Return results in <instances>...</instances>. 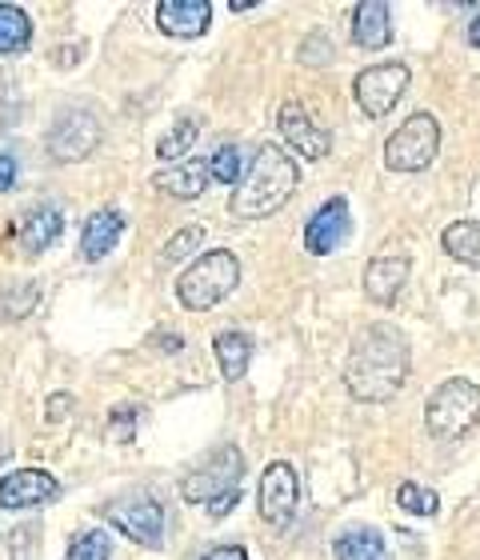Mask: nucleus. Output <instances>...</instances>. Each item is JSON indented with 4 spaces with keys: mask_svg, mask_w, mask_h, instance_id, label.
<instances>
[{
    "mask_svg": "<svg viewBox=\"0 0 480 560\" xmlns=\"http://www.w3.org/2000/svg\"><path fill=\"white\" fill-rule=\"evenodd\" d=\"M113 557V540L105 537V533H81V537H72L69 552H65V560H108Z\"/></svg>",
    "mask_w": 480,
    "mask_h": 560,
    "instance_id": "27",
    "label": "nucleus"
},
{
    "mask_svg": "<svg viewBox=\"0 0 480 560\" xmlns=\"http://www.w3.org/2000/svg\"><path fill=\"white\" fill-rule=\"evenodd\" d=\"M60 497V480L45 468H16L9 477H0V509H36Z\"/></svg>",
    "mask_w": 480,
    "mask_h": 560,
    "instance_id": "12",
    "label": "nucleus"
},
{
    "mask_svg": "<svg viewBox=\"0 0 480 560\" xmlns=\"http://www.w3.org/2000/svg\"><path fill=\"white\" fill-rule=\"evenodd\" d=\"M125 233V217L117 209H96L81 229V257L84 260H105L117 248Z\"/></svg>",
    "mask_w": 480,
    "mask_h": 560,
    "instance_id": "18",
    "label": "nucleus"
},
{
    "mask_svg": "<svg viewBox=\"0 0 480 560\" xmlns=\"http://www.w3.org/2000/svg\"><path fill=\"white\" fill-rule=\"evenodd\" d=\"M241 477H245V456L233 444H221L209 453L185 480H180V497L188 504H209V513L221 521L241 504Z\"/></svg>",
    "mask_w": 480,
    "mask_h": 560,
    "instance_id": "3",
    "label": "nucleus"
},
{
    "mask_svg": "<svg viewBox=\"0 0 480 560\" xmlns=\"http://www.w3.org/2000/svg\"><path fill=\"white\" fill-rule=\"evenodd\" d=\"M441 245H445L448 257L480 269V221H453L441 236Z\"/></svg>",
    "mask_w": 480,
    "mask_h": 560,
    "instance_id": "21",
    "label": "nucleus"
},
{
    "mask_svg": "<svg viewBox=\"0 0 480 560\" xmlns=\"http://www.w3.org/2000/svg\"><path fill=\"white\" fill-rule=\"evenodd\" d=\"M12 185H16V156L0 152V197H4Z\"/></svg>",
    "mask_w": 480,
    "mask_h": 560,
    "instance_id": "29",
    "label": "nucleus"
},
{
    "mask_svg": "<svg viewBox=\"0 0 480 560\" xmlns=\"http://www.w3.org/2000/svg\"><path fill=\"white\" fill-rule=\"evenodd\" d=\"M465 40H469L472 48H480V16H477V21L469 24V33H465Z\"/></svg>",
    "mask_w": 480,
    "mask_h": 560,
    "instance_id": "31",
    "label": "nucleus"
},
{
    "mask_svg": "<svg viewBox=\"0 0 480 560\" xmlns=\"http://www.w3.org/2000/svg\"><path fill=\"white\" fill-rule=\"evenodd\" d=\"M241 284V260L229 248H212L204 257H197L176 280V301L185 304L188 313H204L212 304H221L229 292Z\"/></svg>",
    "mask_w": 480,
    "mask_h": 560,
    "instance_id": "4",
    "label": "nucleus"
},
{
    "mask_svg": "<svg viewBox=\"0 0 480 560\" xmlns=\"http://www.w3.org/2000/svg\"><path fill=\"white\" fill-rule=\"evenodd\" d=\"M248 173V152L241 144H221V149L209 156V180H221V185H241Z\"/></svg>",
    "mask_w": 480,
    "mask_h": 560,
    "instance_id": "24",
    "label": "nucleus"
},
{
    "mask_svg": "<svg viewBox=\"0 0 480 560\" xmlns=\"http://www.w3.org/2000/svg\"><path fill=\"white\" fill-rule=\"evenodd\" d=\"M480 420V388L465 376H448L424 400V429L433 441H460Z\"/></svg>",
    "mask_w": 480,
    "mask_h": 560,
    "instance_id": "5",
    "label": "nucleus"
},
{
    "mask_svg": "<svg viewBox=\"0 0 480 560\" xmlns=\"http://www.w3.org/2000/svg\"><path fill=\"white\" fill-rule=\"evenodd\" d=\"M197 137H200L197 120L192 117L176 120V129H168L161 140H156V156H161V161H180V156H188V149L197 144Z\"/></svg>",
    "mask_w": 480,
    "mask_h": 560,
    "instance_id": "25",
    "label": "nucleus"
},
{
    "mask_svg": "<svg viewBox=\"0 0 480 560\" xmlns=\"http://www.w3.org/2000/svg\"><path fill=\"white\" fill-rule=\"evenodd\" d=\"M229 9H233V12H248V9H257V4H248V0H233Z\"/></svg>",
    "mask_w": 480,
    "mask_h": 560,
    "instance_id": "32",
    "label": "nucleus"
},
{
    "mask_svg": "<svg viewBox=\"0 0 480 560\" xmlns=\"http://www.w3.org/2000/svg\"><path fill=\"white\" fill-rule=\"evenodd\" d=\"M397 501L405 513L412 516H436V509H441V501H436V492L433 489H421L417 480H405L397 489Z\"/></svg>",
    "mask_w": 480,
    "mask_h": 560,
    "instance_id": "26",
    "label": "nucleus"
},
{
    "mask_svg": "<svg viewBox=\"0 0 480 560\" xmlns=\"http://www.w3.org/2000/svg\"><path fill=\"white\" fill-rule=\"evenodd\" d=\"M441 152V120L433 113H417L385 140V164L393 173H424Z\"/></svg>",
    "mask_w": 480,
    "mask_h": 560,
    "instance_id": "6",
    "label": "nucleus"
},
{
    "mask_svg": "<svg viewBox=\"0 0 480 560\" xmlns=\"http://www.w3.org/2000/svg\"><path fill=\"white\" fill-rule=\"evenodd\" d=\"M156 24H161L168 36L192 40V36L209 33L212 4L209 0H161V4H156Z\"/></svg>",
    "mask_w": 480,
    "mask_h": 560,
    "instance_id": "14",
    "label": "nucleus"
},
{
    "mask_svg": "<svg viewBox=\"0 0 480 560\" xmlns=\"http://www.w3.org/2000/svg\"><path fill=\"white\" fill-rule=\"evenodd\" d=\"M260 516L269 521L272 528H284L296 516V504H301V480H296L293 465L284 460H272L260 477Z\"/></svg>",
    "mask_w": 480,
    "mask_h": 560,
    "instance_id": "10",
    "label": "nucleus"
},
{
    "mask_svg": "<svg viewBox=\"0 0 480 560\" xmlns=\"http://www.w3.org/2000/svg\"><path fill=\"white\" fill-rule=\"evenodd\" d=\"M337 560H393L388 545L373 528H352L337 540Z\"/></svg>",
    "mask_w": 480,
    "mask_h": 560,
    "instance_id": "22",
    "label": "nucleus"
},
{
    "mask_svg": "<svg viewBox=\"0 0 480 560\" xmlns=\"http://www.w3.org/2000/svg\"><path fill=\"white\" fill-rule=\"evenodd\" d=\"M409 257H376L368 260V269H364V292H368V301L376 304H393L405 292L409 284Z\"/></svg>",
    "mask_w": 480,
    "mask_h": 560,
    "instance_id": "15",
    "label": "nucleus"
},
{
    "mask_svg": "<svg viewBox=\"0 0 480 560\" xmlns=\"http://www.w3.org/2000/svg\"><path fill=\"white\" fill-rule=\"evenodd\" d=\"M33 45V21L16 4H0V52H24Z\"/></svg>",
    "mask_w": 480,
    "mask_h": 560,
    "instance_id": "23",
    "label": "nucleus"
},
{
    "mask_svg": "<svg viewBox=\"0 0 480 560\" xmlns=\"http://www.w3.org/2000/svg\"><path fill=\"white\" fill-rule=\"evenodd\" d=\"M101 144V120L89 108H65L48 129V156L57 164H72L93 156Z\"/></svg>",
    "mask_w": 480,
    "mask_h": 560,
    "instance_id": "9",
    "label": "nucleus"
},
{
    "mask_svg": "<svg viewBox=\"0 0 480 560\" xmlns=\"http://www.w3.org/2000/svg\"><path fill=\"white\" fill-rule=\"evenodd\" d=\"M409 81H412V72L405 60H385V65H373V69L356 72L352 96H356V105H361L364 117L381 120L400 105V96L409 93Z\"/></svg>",
    "mask_w": 480,
    "mask_h": 560,
    "instance_id": "7",
    "label": "nucleus"
},
{
    "mask_svg": "<svg viewBox=\"0 0 480 560\" xmlns=\"http://www.w3.org/2000/svg\"><path fill=\"white\" fill-rule=\"evenodd\" d=\"M277 129H281V137L289 140V144H293L296 156H305V161H325L328 149H332V132H328L325 125H317V117H313L305 105H296V101L281 105V113H277Z\"/></svg>",
    "mask_w": 480,
    "mask_h": 560,
    "instance_id": "11",
    "label": "nucleus"
},
{
    "mask_svg": "<svg viewBox=\"0 0 480 560\" xmlns=\"http://www.w3.org/2000/svg\"><path fill=\"white\" fill-rule=\"evenodd\" d=\"M344 236H349V200L332 197L305 224V248L313 257H328V253H337V245Z\"/></svg>",
    "mask_w": 480,
    "mask_h": 560,
    "instance_id": "13",
    "label": "nucleus"
},
{
    "mask_svg": "<svg viewBox=\"0 0 480 560\" xmlns=\"http://www.w3.org/2000/svg\"><path fill=\"white\" fill-rule=\"evenodd\" d=\"M296 185H301V168L284 149L277 144H260L253 164H248L245 180L229 200V212L236 221H260V217H272L277 209H284L293 200Z\"/></svg>",
    "mask_w": 480,
    "mask_h": 560,
    "instance_id": "2",
    "label": "nucleus"
},
{
    "mask_svg": "<svg viewBox=\"0 0 480 560\" xmlns=\"http://www.w3.org/2000/svg\"><path fill=\"white\" fill-rule=\"evenodd\" d=\"M352 40L368 52L393 45V9L385 0H364L352 9Z\"/></svg>",
    "mask_w": 480,
    "mask_h": 560,
    "instance_id": "16",
    "label": "nucleus"
},
{
    "mask_svg": "<svg viewBox=\"0 0 480 560\" xmlns=\"http://www.w3.org/2000/svg\"><path fill=\"white\" fill-rule=\"evenodd\" d=\"M101 513H105L108 521H113V528L125 533L129 540H137L144 549H161L164 509L153 492H125V497H113Z\"/></svg>",
    "mask_w": 480,
    "mask_h": 560,
    "instance_id": "8",
    "label": "nucleus"
},
{
    "mask_svg": "<svg viewBox=\"0 0 480 560\" xmlns=\"http://www.w3.org/2000/svg\"><path fill=\"white\" fill-rule=\"evenodd\" d=\"M412 352L405 332L393 325H368L352 337L349 361H344V388L361 405H385L400 397V388L409 385Z\"/></svg>",
    "mask_w": 480,
    "mask_h": 560,
    "instance_id": "1",
    "label": "nucleus"
},
{
    "mask_svg": "<svg viewBox=\"0 0 480 560\" xmlns=\"http://www.w3.org/2000/svg\"><path fill=\"white\" fill-rule=\"evenodd\" d=\"M153 188H161V192H168V197L197 200L200 192L209 188V164L188 161V164H176V168H164V173L153 176Z\"/></svg>",
    "mask_w": 480,
    "mask_h": 560,
    "instance_id": "19",
    "label": "nucleus"
},
{
    "mask_svg": "<svg viewBox=\"0 0 480 560\" xmlns=\"http://www.w3.org/2000/svg\"><path fill=\"white\" fill-rule=\"evenodd\" d=\"M212 349H216L224 381H241V376L248 373V361H253V337L229 328V332H221V337L212 340Z\"/></svg>",
    "mask_w": 480,
    "mask_h": 560,
    "instance_id": "20",
    "label": "nucleus"
},
{
    "mask_svg": "<svg viewBox=\"0 0 480 560\" xmlns=\"http://www.w3.org/2000/svg\"><path fill=\"white\" fill-rule=\"evenodd\" d=\"M204 245V229H180V233L164 245V253H161V260L164 265H180V260H188L197 248Z\"/></svg>",
    "mask_w": 480,
    "mask_h": 560,
    "instance_id": "28",
    "label": "nucleus"
},
{
    "mask_svg": "<svg viewBox=\"0 0 480 560\" xmlns=\"http://www.w3.org/2000/svg\"><path fill=\"white\" fill-rule=\"evenodd\" d=\"M60 233H65V212H60L57 205H36V209L24 212L21 224H16V236H21V245L28 248V253L52 248L60 241Z\"/></svg>",
    "mask_w": 480,
    "mask_h": 560,
    "instance_id": "17",
    "label": "nucleus"
},
{
    "mask_svg": "<svg viewBox=\"0 0 480 560\" xmlns=\"http://www.w3.org/2000/svg\"><path fill=\"white\" fill-rule=\"evenodd\" d=\"M200 560H248V552L241 545H216V549H209Z\"/></svg>",
    "mask_w": 480,
    "mask_h": 560,
    "instance_id": "30",
    "label": "nucleus"
}]
</instances>
